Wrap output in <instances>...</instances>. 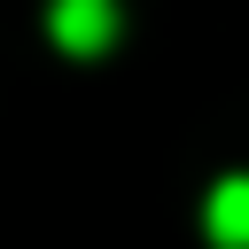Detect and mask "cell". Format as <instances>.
I'll return each instance as SVG.
<instances>
[{
  "instance_id": "cell-1",
  "label": "cell",
  "mask_w": 249,
  "mask_h": 249,
  "mask_svg": "<svg viewBox=\"0 0 249 249\" xmlns=\"http://www.w3.org/2000/svg\"><path fill=\"white\" fill-rule=\"evenodd\" d=\"M47 31H54V47H70V54H101V47L117 39V0H54V8H47Z\"/></svg>"
},
{
  "instance_id": "cell-2",
  "label": "cell",
  "mask_w": 249,
  "mask_h": 249,
  "mask_svg": "<svg viewBox=\"0 0 249 249\" xmlns=\"http://www.w3.org/2000/svg\"><path fill=\"white\" fill-rule=\"evenodd\" d=\"M202 233L218 249H249V179H218L202 202Z\"/></svg>"
}]
</instances>
